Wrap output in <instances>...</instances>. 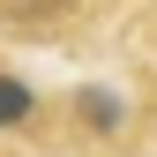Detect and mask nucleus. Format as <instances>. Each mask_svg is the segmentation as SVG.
I'll use <instances>...</instances> for the list:
<instances>
[{"label":"nucleus","mask_w":157,"mask_h":157,"mask_svg":"<svg viewBox=\"0 0 157 157\" xmlns=\"http://www.w3.org/2000/svg\"><path fill=\"white\" fill-rule=\"evenodd\" d=\"M75 120H82L90 135H120L127 127V97L105 90V82H90V90H75Z\"/></svg>","instance_id":"nucleus-1"},{"label":"nucleus","mask_w":157,"mask_h":157,"mask_svg":"<svg viewBox=\"0 0 157 157\" xmlns=\"http://www.w3.org/2000/svg\"><path fill=\"white\" fill-rule=\"evenodd\" d=\"M37 120V90L23 82V75H0V127H15V135H23Z\"/></svg>","instance_id":"nucleus-2"}]
</instances>
